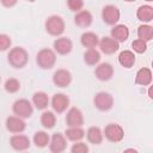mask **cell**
<instances>
[{
  "label": "cell",
  "instance_id": "1",
  "mask_svg": "<svg viewBox=\"0 0 153 153\" xmlns=\"http://www.w3.org/2000/svg\"><path fill=\"white\" fill-rule=\"evenodd\" d=\"M7 62L16 69L24 68L29 62V53L23 47H13L7 53Z\"/></svg>",
  "mask_w": 153,
  "mask_h": 153
},
{
  "label": "cell",
  "instance_id": "2",
  "mask_svg": "<svg viewBox=\"0 0 153 153\" xmlns=\"http://www.w3.org/2000/svg\"><path fill=\"white\" fill-rule=\"evenodd\" d=\"M44 29L48 35L54 37H60L66 30V23L62 17L57 14H51L45 19Z\"/></svg>",
  "mask_w": 153,
  "mask_h": 153
},
{
  "label": "cell",
  "instance_id": "3",
  "mask_svg": "<svg viewBox=\"0 0 153 153\" xmlns=\"http://www.w3.org/2000/svg\"><path fill=\"white\" fill-rule=\"evenodd\" d=\"M36 63L41 69H51L56 63V53L49 48L41 49L36 55Z\"/></svg>",
  "mask_w": 153,
  "mask_h": 153
},
{
  "label": "cell",
  "instance_id": "4",
  "mask_svg": "<svg viewBox=\"0 0 153 153\" xmlns=\"http://www.w3.org/2000/svg\"><path fill=\"white\" fill-rule=\"evenodd\" d=\"M12 111L16 116L20 117V118H29L32 116L33 114V105L29 99L25 98H20L17 99L13 104H12Z\"/></svg>",
  "mask_w": 153,
  "mask_h": 153
},
{
  "label": "cell",
  "instance_id": "5",
  "mask_svg": "<svg viewBox=\"0 0 153 153\" xmlns=\"http://www.w3.org/2000/svg\"><path fill=\"white\" fill-rule=\"evenodd\" d=\"M93 105L99 111H109L114 106V97L111 93L100 91L93 97Z\"/></svg>",
  "mask_w": 153,
  "mask_h": 153
},
{
  "label": "cell",
  "instance_id": "6",
  "mask_svg": "<svg viewBox=\"0 0 153 153\" xmlns=\"http://www.w3.org/2000/svg\"><path fill=\"white\" fill-rule=\"evenodd\" d=\"M103 136L110 142H120L124 137V129L117 123H109L103 129Z\"/></svg>",
  "mask_w": 153,
  "mask_h": 153
},
{
  "label": "cell",
  "instance_id": "7",
  "mask_svg": "<svg viewBox=\"0 0 153 153\" xmlns=\"http://www.w3.org/2000/svg\"><path fill=\"white\" fill-rule=\"evenodd\" d=\"M69 97L62 92L55 93L50 99V105L53 108V111L56 114H63L69 108Z\"/></svg>",
  "mask_w": 153,
  "mask_h": 153
},
{
  "label": "cell",
  "instance_id": "8",
  "mask_svg": "<svg viewBox=\"0 0 153 153\" xmlns=\"http://www.w3.org/2000/svg\"><path fill=\"white\" fill-rule=\"evenodd\" d=\"M72 80H73L72 73L65 68H59L53 74V82L56 87H60V88L68 87L72 84Z\"/></svg>",
  "mask_w": 153,
  "mask_h": 153
},
{
  "label": "cell",
  "instance_id": "9",
  "mask_svg": "<svg viewBox=\"0 0 153 153\" xmlns=\"http://www.w3.org/2000/svg\"><path fill=\"white\" fill-rule=\"evenodd\" d=\"M121 12L115 5H106L102 10V19L106 25H116L120 20Z\"/></svg>",
  "mask_w": 153,
  "mask_h": 153
},
{
  "label": "cell",
  "instance_id": "10",
  "mask_svg": "<svg viewBox=\"0 0 153 153\" xmlns=\"http://www.w3.org/2000/svg\"><path fill=\"white\" fill-rule=\"evenodd\" d=\"M65 121H66V124L67 127H82L84 126V114L81 112L80 109L73 106V108H69L67 114H66V117H65Z\"/></svg>",
  "mask_w": 153,
  "mask_h": 153
},
{
  "label": "cell",
  "instance_id": "11",
  "mask_svg": "<svg viewBox=\"0 0 153 153\" xmlns=\"http://www.w3.org/2000/svg\"><path fill=\"white\" fill-rule=\"evenodd\" d=\"M53 50L57 54V55H61V56H65V55H68L71 54V51L73 50V42L68 38V37H57L54 43H53Z\"/></svg>",
  "mask_w": 153,
  "mask_h": 153
},
{
  "label": "cell",
  "instance_id": "12",
  "mask_svg": "<svg viewBox=\"0 0 153 153\" xmlns=\"http://www.w3.org/2000/svg\"><path fill=\"white\" fill-rule=\"evenodd\" d=\"M48 146L51 153H62L67 148V139L61 133H54L50 136Z\"/></svg>",
  "mask_w": 153,
  "mask_h": 153
},
{
  "label": "cell",
  "instance_id": "13",
  "mask_svg": "<svg viewBox=\"0 0 153 153\" xmlns=\"http://www.w3.org/2000/svg\"><path fill=\"white\" fill-rule=\"evenodd\" d=\"M5 127L6 129L12 133V134H19V133H23L26 128V123L24 121V118H20L16 115L13 116H8L6 118V122H5Z\"/></svg>",
  "mask_w": 153,
  "mask_h": 153
},
{
  "label": "cell",
  "instance_id": "14",
  "mask_svg": "<svg viewBox=\"0 0 153 153\" xmlns=\"http://www.w3.org/2000/svg\"><path fill=\"white\" fill-rule=\"evenodd\" d=\"M98 47H99V49H100V51L103 54L112 55V54H115L120 49V43L117 41H115L110 36H104V37L99 38Z\"/></svg>",
  "mask_w": 153,
  "mask_h": 153
},
{
  "label": "cell",
  "instance_id": "15",
  "mask_svg": "<svg viewBox=\"0 0 153 153\" xmlns=\"http://www.w3.org/2000/svg\"><path fill=\"white\" fill-rule=\"evenodd\" d=\"M10 145L14 151L18 152H23L30 148L31 146V141L29 139V136L24 135V134H13L10 139Z\"/></svg>",
  "mask_w": 153,
  "mask_h": 153
},
{
  "label": "cell",
  "instance_id": "16",
  "mask_svg": "<svg viewBox=\"0 0 153 153\" xmlns=\"http://www.w3.org/2000/svg\"><path fill=\"white\" fill-rule=\"evenodd\" d=\"M94 75L99 81H109L114 76V67L109 62H102L96 66Z\"/></svg>",
  "mask_w": 153,
  "mask_h": 153
},
{
  "label": "cell",
  "instance_id": "17",
  "mask_svg": "<svg viewBox=\"0 0 153 153\" xmlns=\"http://www.w3.org/2000/svg\"><path fill=\"white\" fill-rule=\"evenodd\" d=\"M92 22H93L92 13L87 10H81V11L76 12L74 16V24L80 29L88 27L92 24Z\"/></svg>",
  "mask_w": 153,
  "mask_h": 153
},
{
  "label": "cell",
  "instance_id": "18",
  "mask_svg": "<svg viewBox=\"0 0 153 153\" xmlns=\"http://www.w3.org/2000/svg\"><path fill=\"white\" fill-rule=\"evenodd\" d=\"M110 37H112L118 43H123L129 38V29L124 24H116L110 31Z\"/></svg>",
  "mask_w": 153,
  "mask_h": 153
},
{
  "label": "cell",
  "instance_id": "19",
  "mask_svg": "<svg viewBox=\"0 0 153 153\" xmlns=\"http://www.w3.org/2000/svg\"><path fill=\"white\" fill-rule=\"evenodd\" d=\"M31 103L37 110H45L48 108V105L50 104V99L45 92L38 91V92H35L32 94Z\"/></svg>",
  "mask_w": 153,
  "mask_h": 153
},
{
  "label": "cell",
  "instance_id": "20",
  "mask_svg": "<svg viewBox=\"0 0 153 153\" xmlns=\"http://www.w3.org/2000/svg\"><path fill=\"white\" fill-rule=\"evenodd\" d=\"M85 136L87 139V141L92 145H100L103 142V130L99 128V127H96V126H92L90 127L86 131H85Z\"/></svg>",
  "mask_w": 153,
  "mask_h": 153
},
{
  "label": "cell",
  "instance_id": "21",
  "mask_svg": "<svg viewBox=\"0 0 153 153\" xmlns=\"http://www.w3.org/2000/svg\"><path fill=\"white\" fill-rule=\"evenodd\" d=\"M152 82V71L148 67H142L136 72L135 84L140 86H149Z\"/></svg>",
  "mask_w": 153,
  "mask_h": 153
},
{
  "label": "cell",
  "instance_id": "22",
  "mask_svg": "<svg viewBox=\"0 0 153 153\" xmlns=\"http://www.w3.org/2000/svg\"><path fill=\"white\" fill-rule=\"evenodd\" d=\"M117 59H118V63L127 69H130L135 65V61H136V56H135L134 51H131V50H122L118 54Z\"/></svg>",
  "mask_w": 153,
  "mask_h": 153
},
{
  "label": "cell",
  "instance_id": "23",
  "mask_svg": "<svg viewBox=\"0 0 153 153\" xmlns=\"http://www.w3.org/2000/svg\"><path fill=\"white\" fill-rule=\"evenodd\" d=\"M136 18L143 24H148L153 20V7L151 5H142L136 11Z\"/></svg>",
  "mask_w": 153,
  "mask_h": 153
},
{
  "label": "cell",
  "instance_id": "24",
  "mask_svg": "<svg viewBox=\"0 0 153 153\" xmlns=\"http://www.w3.org/2000/svg\"><path fill=\"white\" fill-rule=\"evenodd\" d=\"M80 43L85 48H96L99 43V37L92 31H86L80 36Z\"/></svg>",
  "mask_w": 153,
  "mask_h": 153
},
{
  "label": "cell",
  "instance_id": "25",
  "mask_svg": "<svg viewBox=\"0 0 153 153\" xmlns=\"http://www.w3.org/2000/svg\"><path fill=\"white\" fill-rule=\"evenodd\" d=\"M65 136L67 140L76 142L85 137V130L82 129V127H68L65 131Z\"/></svg>",
  "mask_w": 153,
  "mask_h": 153
},
{
  "label": "cell",
  "instance_id": "26",
  "mask_svg": "<svg viewBox=\"0 0 153 153\" xmlns=\"http://www.w3.org/2000/svg\"><path fill=\"white\" fill-rule=\"evenodd\" d=\"M100 61V51H98L96 48H88L84 53V62L87 66H97Z\"/></svg>",
  "mask_w": 153,
  "mask_h": 153
},
{
  "label": "cell",
  "instance_id": "27",
  "mask_svg": "<svg viewBox=\"0 0 153 153\" xmlns=\"http://www.w3.org/2000/svg\"><path fill=\"white\" fill-rule=\"evenodd\" d=\"M39 122L43 126V128L53 129L55 127V124H56V115H55V112L54 111H49V110L43 111L42 115H41Z\"/></svg>",
  "mask_w": 153,
  "mask_h": 153
},
{
  "label": "cell",
  "instance_id": "28",
  "mask_svg": "<svg viewBox=\"0 0 153 153\" xmlns=\"http://www.w3.org/2000/svg\"><path fill=\"white\" fill-rule=\"evenodd\" d=\"M49 140H50V136L47 131L44 130H38L33 134V137H32V142L35 143V146L37 148H44L49 145Z\"/></svg>",
  "mask_w": 153,
  "mask_h": 153
},
{
  "label": "cell",
  "instance_id": "29",
  "mask_svg": "<svg viewBox=\"0 0 153 153\" xmlns=\"http://www.w3.org/2000/svg\"><path fill=\"white\" fill-rule=\"evenodd\" d=\"M137 38L145 42H151L153 39V27L149 24L140 25L137 27Z\"/></svg>",
  "mask_w": 153,
  "mask_h": 153
},
{
  "label": "cell",
  "instance_id": "30",
  "mask_svg": "<svg viewBox=\"0 0 153 153\" xmlns=\"http://www.w3.org/2000/svg\"><path fill=\"white\" fill-rule=\"evenodd\" d=\"M4 88L7 93H17L20 90V81L16 78H8L4 84Z\"/></svg>",
  "mask_w": 153,
  "mask_h": 153
},
{
  "label": "cell",
  "instance_id": "31",
  "mask_svg": "<svg viewBox=\"0 0 153 153\" xmlns=\"http://www.w3.org/2000/svg\"><path fill=\"white\" fill-rule=\"evenodd\" d=\"M131 48H133V51L136 53V54H143L146 50H147V42L140 39V38H136L131 42Z\"/></svg>",
  "mask_w": 153,
  "mask_h": 153
},
{
  "label": "cell",
  "instance_id": "32",
  "mask_svg": "<svg viewBox=\"0 0 153 153\" xmlns=\"http://www.w3.org/2000/svg\"><path fill=\"white\" fill-rule=\"evenodd\" d=\"M12 45V39L6 33H0V51H7L10 50Z\"/></svg>",
  "mask_w": 153,
  "mask_h": 153
},
{
  "label": "cell",
  "instance_id": "33",
  "mask_svg": "<svg viewBox=\"0 0 153 153\" xmlns=\"http://www.w3.org/2000/svg\"><path fill=\"white\" fill-rule=\"evenodd\" d=\"M67 7L69 11L76 13L84 8V0H67Z\"/></svg>",
  "mask_w": 153,
  "mask_h": 153
},
{
  "label": "cell",
  "instance_id": "34",
  "mask_svg": "<svg viewBox=\"0 0 153 153\" xmlns=\"http://www.w3.org/2000/svg\"><path fill=\"white\" fill-rule=\"evenodd\" d=\"M71 152L72 153H87L88 152V146H87V143H85L80 140V141H76L75 143L72 145Z\"/></svg>",
  "mask_w": 153,
  "mask_h": 153
},
{
  "label": "cell",
  "instance_id": "35",
  "mask_svg": "<svg viewBox=\"0 0 153 153\" xmlns=\"http://www.w3.org/2000/svg\"><path fill=\"white\" fill-rule=\"evenodd\" d=\"M17 2H18V0H0V4L6 8H11V7L16 6Z\"/></svg>",
  "mask_w": 153,
  "mask_h": 153
},
{
  "label": "cell",
  "instance_id": "36",
  "mask_svg": "<svg viewBox=\"0 0 153 153\" xmlns=\"http://www.w3.org/2000/svg\"><path fill=\"white\" fill-rule=\"evenodd\" d=\"M126 2H134V1H136V0H124Z\"/></svg>",
  "mask_w": 153,
  "mask_h": 153
},
{
  "label": "cell",
  "instance_id": "37",
  "mask_svg": "<svg viewBox=\"0 0 153 153\" xmlns=\"http://www.w3.org/2000/svg\"><path fill=\"white\" fill-rule=\"evenodd\" d=\"M26 1H29V2H35L36 0H26Z\"/></svg>",
  "mask_w": 153,
  "mask_h": 153
},
{
  "label": "cell",
  "instance_id": "38",
  "mask_svg": "<svg viewBox=\"0 0 153 153\" xmlns=\"http://www.w3.org/2000/svg\"><path fill=\"white\" fill-rule=\"evenodd\" d=\"M145 1H147V2H152L153 0H145Z\"/></svg>",
  "mask_w": 153,
  "mask_h": 153
},
{
  "label": "cell",
  "instance_id": "39",
  "mask_svg": "<svg viewBox=\"0 0 153 153\" xmlns=\"http://www.w3.org/2000/svg\"><path fill=\"white\" fill-rule=\"evenodd\" d=\"M0 82H1V76H0Z\"/></svg>",
  "mask_w": 153,
  "mask_h": 153
}]
</instances>
